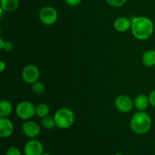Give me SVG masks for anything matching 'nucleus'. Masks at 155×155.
<instances>
[{
  "label": "nucleus",
  "instance_id": "1",
  "mask_svg": "<svg viewBox=\"0 0 155 155\" xmlns=\"http://www.w3.org/2000/svg\"><path fill=\"white\" fill-rule=\"evenodd\" d=\"M131 31L136 39L141 41L147 40L154 33V23L147 17H135L132 19Z\"/></svg>",
  "mask_w": 155,
  "mask_h": 155
},
{
  "label": "nucleus",
  "instance_id": "2",
  "mask_svg": "<svg viewBox=\"0 0 155 155\" xmlns=\"http://www.w3.org/2000/svg\"><path fill=\"white\" fill-rule=\"evenodd\" d=\"M152 119L145 111H137L130 120V128L138 135H144L150 131Z\"/></svg>",
  "mask_w": 155,
  "mask_h": 155
},
{
  "label": "nucleus",
  "instance_id": "3",
  "mask_svg": "<svg viewBox=\"0 0 155 155\" xmlns=\"http://www.w3.org/2000/svg\"><path fill=\"white\" fill-rule=\"evenodd\" d=\"M58 128L61 130L69 129L75 122V115L73 110L68 107H61L54 115Z\"/></svg>",
  "mask_w": 155,
  "mask_h": 155
},
{
  "label": "nucleus",
  "instance_id": "4",
  "mask_svg": "<svg viewBox=\"0 0 155 155\" xmlns=\"http://www.w3.org/2000/svg\"><path fill=\"white\" fill-rule=\"evenodd\" d=\"M15 114L20 119L28 120L36 115V106L30 101H21L15 107Z\"/></svg>",
  "mask_w": 155,
  "mask_h": 155
},
{
  "label": "nucleus",
  "instance_id": "5",
  "mask_svg": "<svg viewBox=\"0 0 155 155\" xmlns=\"http://www.w3.org/2000/svg\"><path fill=\"white\" fill-rule=\"evenodd\" d=\"M39 18L41 23L45 26L54 25L58 21V12L52 6H45L40 10Z\"/></svg>",
  "mask_w": 155,
  "mask_h": 155
},
{
  "label": "nucleus",
  "instance_id": "6",
  "mask_svg": "<svg viewBox=\"0 0 155 155\" xmlns=\"http://www.w3.org/2000/svg\"><path fill=\"white\" fill-rule=\"evenodd\" d=\"M23 80L27 84H33L39 80L40 71L34 64H28L25 66L21 73Z\"/></svg>",
  "mask_w": 155,
  "mask_h": 155
},
{
  "label": "nucleus",
  "instance_id": "7",
  "mask_svg": "<svg viewBox=\"0 0 155 155\" xmlns=\"http://www.w3.org/2000/svg\"><path fill=\"white\" fill-rule=\"evenodd\" d=\"M114 104L116 108L122 113H129L134 107V102L130 96L127 95H120L115 98Z\"/></svg>",
  "mask_w": 155,
  "mask_h": 155
},
{
  "label": "nucleus",
  "instance_id": "8",
  "mask_svg": "<svg viewBox=\"0 0 155 155\" xmlns=\"http://www.w3.org/2000/svg\"><path fill=\"white\" fill-rule=\"evenodd\" d=\"M21 130L26 136L30 139H34L39 136L41 129L37 123L31 120H28L24 121V124H22Z\"/></svg>",
  "mask_w": 155,
  "mask_h": 155
},
{
  "label": "nucleus",
  "instance_id": "9",
  "mask_svg": "<svg viewBox=\"0 0 155 155\" xmlns=\"http://www.w3.org/2000/svg\"><path fill=\"white\" fill-rule=\"evenodd\" d=\"M43 145L36 139H31L24 146L25 155H42L43 154Z\"/></svg>",
  "mask_w": 155,
  "mask_h": 155
},
{
  "label": "nucleus",
  "instance_id": "10",
  "mask_svg": "<svg viewBox=\"0 0 155 155\" xmlns=\"http://www.w3.org/2000/svg\"><path fill=\"white\" fill-rule=\"evenodd\" d=\"M14 133V124L8 117H0V136L2 138L10 137Z\"/></svg>",
  "mask_w": 155,
  "mask_h": 155
},
{
  "label": "nucleus",
  "instance_id": "11",
  "mask_svg": "<svg viewBox=\"0 0 155 155\" xmlns=\"http://www.w3.org/2000/svg\"><path fill=\"white\" fill-rule=\"evenodd\" d=\"M132 20L127 18L126 17H120L117 18L114 22V27L115 30L120 33H124L131 30Z\"/></svg>",
  "mask_w": 155,
  "mask_h": 155
},
{
  "label": "nucleus",
  "instance_id": "12",
  "mask_svg": "<svg viewBox=\"0 0 155 155\" xmlns=\"http://www.w3.org/2000/svg\"><path fill=\"white\" fill-rule=\"evenodd\" d=\"M134 107L138 111H145L149 106V98L148 96L144 94H139L134 98Z\"/></svg>",
  "mask_w": 155,
  "mask_h": 155
},
{
  "label": "nucleus",
  "instance_id": "13",
  "mask_svg": "<svg viewBox=\"0 0 155 155\" xmlns=\"http://www.w3.org/2000/svg\"><path fill=\"white\" fill-rule=\"evenodd\" d=\"M142 64L145 67L152 68L155 66V50L149 49L145 51L142 56Z\"/></svg>",
  "mask_w": 155,
  "mask_h": 155
},
{
  "label": "nucleus",
  "instance_id": "14",
  "mask_svg": "<svg viewBox=\"0 0 155 155\" xmlns=\"http://www.w3.org/2000/svg\"><path fill=\"white\" fill-rule=\"evenodd\" d=\"M13 111V105L8 100H2L0 102V117H8Z\"/></svg>",
  "mask_w": 155,
  "mask_h": 155
},
{
  "label": "nucleus",
  "instance_id": "15",
  "mask_svg": "<svg viewBox=\"0 0 155 155\" xmlns=\"http://www.w3.org/2000/svg\"><path fill=\"white\" fill-rule=\"evenodd\" d=\"M1 8L4 12H13L18 8L19 0H1Z\"/></svg>",
  "mask_w": 155,
  "mask_h": 155
},
{
  "label": "nucleus",
  "instance_id": "16",
  "mask_svg": "<svg viewBox=\"0 0 155 155\" xmlns=\"http://www.w3.org/2000/svg\"><path fill=\"white\" fill-rule=\"evenodd\" d=\"M50 113V107L45 103H40L36 106V116L39 118H43L48 116Z\"/></svg>",
  "mask_w": 155,
  "mask_h": 155
},
{
  "label": "nucleus",
  "instance_id": "17",
  "mask_svg": "<svg viewBox=\"0 0 155 155\" xmlns=\"http://www.w3.org/2000/svg\"><path fill=\"white\" fill-rule=\"evenodd\" d=\"M41 124H42V127L45 128V130H53L54 127H57L55 120H54V117L50 116V115L42 118Z\"/></svg>",
  "mask_w": 155,
  "mask_h": 155
},
{
  "label": "nucleus",
  "instance_id": "18",
  "mask_svg": "<svg viewBox=\"0 0 155 155\" xmlns=\"http://www.w3.org/2000/svg\"><path fill=\"white\" fill-rule=\"evenodd\" d=\"M32 89H33V93L36 94V95H40L45 92V86L44 85L43 83L39 81L34 83L33 84H32Z\"/></svg>",
  "mask_w": 155,
  "mask_h": 155
},
{
  "label": "nucleus",
  "instance_id": "19",
  "mask_svg": "<svg viewBox=\"0 0 155 155\" xmlns=\"http://www.w3.org/2000/svg\"><path fill=\"white\" fill-rule=\"evenodd\" d=\"M14 45L10 41H4L2 38H0V49L5 51H10L13 49Z\"/></svg>",
  "mask_w": 155,
  "mask_h": 155
},
{
  "label": "nucleus",
  "instance_id": "20",
  "mask_svg": "<svg viewBox=\"0 0 155 155\" xmlns=\"http://www.w3.org/2000/svg\"><path fill=\"white\" fill-rule=\"evenodd\" d=\"M106 2L110 6L113 7H121L124 5L127 0H105Z\"/></svg>",
  "mask_w": 155,
  "mask_h": 155
},
{
  "label": "nucleus",
  "instance_id": "21",
  "mask_svg": "<svg viewBox=\"0 0 155 155\" xmlns=\"http://www.w3.org/2000/svg\"><path fill=\"white\" fill-rule=\"evenodd\" d=\"M5 155H21V153L17 147L11 146L8 148Z\"/></svg>",
  "mask_w": 155,
  "mask_h": 155
},
{
  "label": "nucleus",
  "instance_id": "22",
  "mask_svg": "<svg viewBox=\"0 0 155 155\" xmlns=\"http://www.w3.org/2000/svg\"><path fill=\"white\" fill-rule=\"evenodd\" d=\"M148 98H149L150 104L153 107H155V89L152 91L151 93L148 95Z\"/></svg>",
  "mask_w": 155,
  "mask_h": 155
},
{
  "label": "nucleus",
  "instance_id": "23",
  "mask_svg": "<svg viewBox=\"0 0 155 155\" xmlns=\"http://www.w3.org/2000/svg\"><path fill=\"white\" fill-rule=\"evenodd\" d=\"M64 2L70 6H77L80 4L82 0H64Z\"/></svg>",
  "mask_w": 155,
  "mask_h": 155
},
{
  "label": "nucleus",
  "instance_id": "24",
  "mask_svg": "<svg viewBox=\"0 0 155 155\" xmlns=\"http://www.w3.org/2000/svg\"><path fill=\"white\" fill-rule=\"evenodd\" d=\"M5 68H6V63L5 61H2L0 62V71H1V72H3Z\"/></svg>",
  "mask_w": 155,
  "mask_h": 155
},
{
  "label": "nucleus",
  "instance_id": "25",
  "mask_svg": "<svg viewBox=\"0 0 155 155\" xmlns=\"http://www.w3.org/2000/svg\"><path fill=\"white\" fill-rule=\"evenodd\" d=\"M42 155H50V154H48V153H43Z\"/></svg>",
  "mask_w": 155,
  "mask_h": 155
},
{
  "label": "nucleus",
  "instance_id": "26",
  "mask_svg": "<svg viewBox=\"0 0 155 155\" xmlns=\"http://www.w3.org/2000/svg\"><path fill=\"white\" fill-rule=\"evenodd\" d=\"M114 155H124L123 154H114Z\"/></svg>",
  "mask_w": 155,
  "mask_h": 155
}]
</instances>
